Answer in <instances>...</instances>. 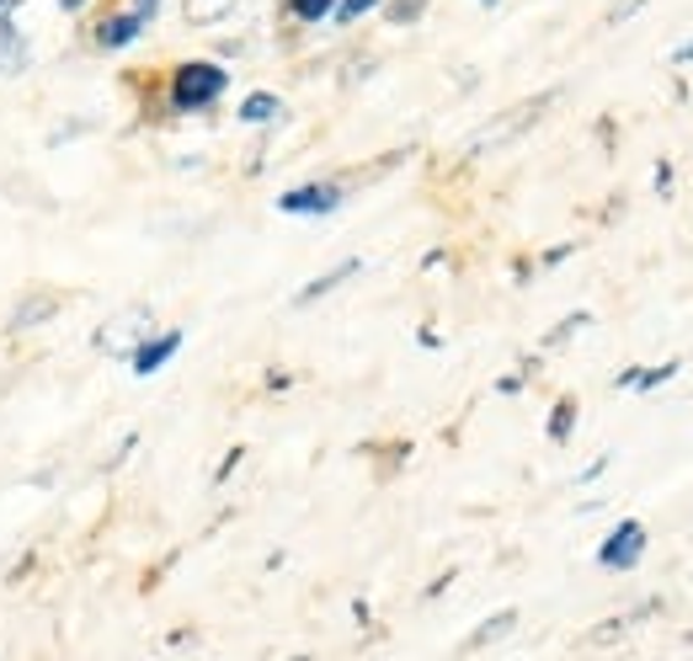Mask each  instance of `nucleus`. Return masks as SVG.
<instances>
[{
    "label": "nucleus",
    "instance_id": "9b49d317",
    "mask_svg": "<svg viewBox=\"0 0 693 661\" xmlns=\"http://www.w3.org/2000/svg\"><path fill=\"white\" fill-rule=\"evenodd\" d=\"M241 0H188V22L192 27H214L219 16H230Z\"/></svg>",
    "mask_w": 693,
    "mask_h": 661
},
{
    "label": "nucleus",
    "instance_id": "9d476101",
    "mask_svg": "<svg viewBox=\"0 0 693 661\" xmlns=\"http://www.w3.org/2000/svg\"><path fill=\"white\" fill-rule=\"evenodd\" d=\"M272 118H283V102L272 91H252L241 102V124H272Z\"/></svg>",
    "mask_w": 693,
    "mask_h": 661
},
{
    "label": "nucleus",
    "instance_id": "4be33fe9",
    "mask_svg": "<svg viewBox=\"0 0 693 661\" xmlns=\"http://www.w3.org/2000/svg\"><path fill=\"white\" fill-rule=\"evenodd\" d=\"M689 640H693V635H689Z\"/></svg>",
    "mask_w": 693,
    "mask_h": 661
},
{
    "label": "nucleus",
    "instance_id": "aec40b11",
    "mask_svg": "<svg viewBox=\"0 0 693 661\" xmlns=\"http://www.w3.org/2000/svg\"><path fill=\"white\" fill-rule=\"evenodd\" d=\"M486 5H497V0H486Z\"/></svg>",
    "mask_w": 693,
    "mask_h": 661
},
{
    "label": "nucleus",
    "instance_id": "f03ea898",
    "mask_svg": "<svg viewBox=\"0 0 693 661\" xmlns=\"http://www.w3.org/2000/svg\"><path fill=\"white\" fill-rule=\"evenodd\" d=\"M645 544H651V539H645V523L625 518L619 529L598 544V566H603V571H634V566L645 560Z\"/></svg>",
    "mask_w": 693,
    "mask_h": 661
},
{
    "label": "nucleus",
    "instance_id": "6ab92c4d",
    "mask_svg": "<svg viewBox=\"0 0 693 661\" xmlns=\"http://www.w3.org/2000/svg\"><path fill=\"white\" fill-rule=\"evenodd\" d=\"M64 11H80V5H86V0H60Z\"/></svg>",
    "mask_w": 693,
    "mask_h": 661
},
{
    "label": "nucleus",
    "instance_id": "7ed1b4c3",
    "mask_svg": "<svg viewBox=\"0 0 693 661\" xmlns=\"http://www.w3.org/2000/svg\"><path fill=\"white\" fill-rule=\"evenodd\" d=\"M347 203L342 182H305L294 193H278V208L283 213H299V219H320V213H336Z\"/></svg>",
    "mask_w": 693,
    "mask_h": 661
},
{
    "label": "nucleus",
    "instance_id": "39448f33",
    "mask_svg": "<svg viewBox=\"0 0 693 661\" xmlns=\"http://www.w3.org/2000/svg\"><path fill=\"white\" fill-rule=\"evenodd\" d=\"M651 613H662V597H645L640 608H625V613H614L608 624L587 630V646H614V640H625V635H630V630H640Z\"/></svg>",
    "mask_w": 693,
    "mask_h": 661
},
{
    "label": "nucleus",
    "instance_id": "4468645a",
    "mask_svg": "<svg viewBox=\"0 0 693 661\" xmlns=\"http://www.w3.org/2000/svg\"><path fill=\"white\" fill-rule=\"evenodd\" d=\"M374 5H384V0H336V11H331V22H336V27H347V22H358V16H369Z\"/></svg>",
    "mask_w": 693,
    "mask_h": 661
},
{
    "label": "nucleus",
    "instance_id": "20e7f679",
    "mask_svg": "<svg viewBox=\"0 0 693 661\" xmlns=\"http://www.w3.org/2000/svg\"><path fill=\"white\" fill-rule=\"evenodd\" d=\"M177 352H182V330H161V336H144L128 358H133V374H139V379H150V374H161Z\"/></svg>",
    "mask_w": 693,
    "mask_h": 661
},
{
    "label": "nucleus",
    "instance_id": "2eb2a0df",
    "mask_svg": "<svg viewBox=\"0 0 693 661\" xmlns=\"http://www.w3.org/2000/svg\"><path fill=\"white\" fill-rule=\"evenodd\" d=\"M422 5H427V0H400V5H395V22H411V16H422Z\"/></svg>",
    "mask_w": 693,
    "mask_h": 661
},
{
    "label": "nucleus",
    "instance_id": "a211bd4d",
    "mask_svg": "<svg viewBox=\"0 0 693 661\" xmlns=\"http://www.w3.org/2000/svg\"><path fill=\"white\" fill-rule=\"evenodd\" d=\"M689 60H693V43H683V49L672 54V65H689Z\"/></svg>",
    "mask_w": 693,
    "mask_h": 661
},
{
    "label": "nucleus",
    "instance_id": "ddd939ff",
    "mask_svg": "<svg viewBox=\"0 0 693 661\" xmlns=\"http://www.w3.org/2000/svg\"><path fill=\"white\" fill-rule=\"evenodd\" d=\"M336 0H288V16L294 22H331Z\"/></svg>",
    "mask_w": 693,
    "mask_h": 661
},
{
    "label": "nucleus",
    "instance_id": "6e6552de",
    "mask_svg": "<svg viewBox=\"0 0 693 661\" xmlns=\"http://www.w3.org/2000/svg\"><path fill=\"white\" fill-rule=\"evenodd\" d=\"M678 374H683V363H662V368H625L614 385H619V390H640V396H645V390H662V385H667V379H678Z\"/></svg>",
    "mask_w": 693,
    "mask_h": 661
},
{
    "label": "nucleus",
    "instance_id": "412c9836",
    "mask_svg": "<svg viewBox=\"0 0 693 661\" xmlns=\"http://www.w3.org/2000/svg\"><path fill=\"white\" fill-rule=\"evenodd\" d=\"M0 5H11V0H0Z\"/></svg>",
    "mask_w": 693,
    "mask_h": 661
},
{
    "label": "nucleus",
    "instance_id": "0eeeda50",
    "mask_svg": "<svg viewBox=\"0 0 693 661\" xmlns=\"http://www.w3.org/2000/svg\"><path fill=\"white\" fill-rule=\"evenodd\" d=\"M139 33H144V22H139L133 11H118V16H107V22L97 27V43H102V49H128Z\"/></svg>",
    "mask_w": 693,
    "mask_h": 661
},
{
    "label": "nucleus",
    "instance_id": "1a4fd4ad",
    "mask_svg": "<svg viewBox=\"0 0 693 661\" xmlns=\"http://www.w3.org/2000/svg\"><path fill=\"white\" fill-rule=\"evenodd\" d=\"M512 630H517V608H502V613H491V619H486V624L464 640V651H486V646H497V640L512 635Z\"/></svg>",
    "mask_w": 693,
    "mask_h": 661
},
{
    "label": "nucleus",
    "instance_id": "f8f14e48",
    "mask_svg": "<svg viewBox=\"0 0 693 661\" xmlns=\"http://www.w3.org/2000/svg\"><path fill=\"white\" fill-rule=\"evenodd\" d=\"M570 427H576V400H555V411H550V427H544V432H550V443H566L570 438Z\"/></svg>",
    "mask_w": 693,
    "mask_h": 661
},
{
    "label": "nucleus",
    "instance_id": "f3484780",
    "mask_svg": "<svg viewBox=\"0 0 693 661\" xmlns=\"http://www.w3.org/2000/svg\"><path fill=\"white\" fill-rule=\"evenodd\" d=\"M667 187H672V166L662 160V166H656V193H667Z\"/></svg>",
    "mask_w": 693,
    "mask_h": 661
},
{
    "label": "nucleus",
    "instance_id": "423d86ee",
    "mask_svg": "<svg viewBox=\"0 0 693 661\" xmlns=\"http://www.w3.org/2000/svg\"><path fill=\"white\" fill-rule=\"evenodd\" d=\"M358 272H363V262H358V257H347V262H342V267H331V272H320L316 283H305V288L294 294V304H316V299H325L331 288H342V283H347V277H358Z\"/></svg>",
    "mask_w": 693,
    "mask_h": 661
},
{
    "label": "nucleus",
    "instance_id": "dca6fc26",
    "mask_svg": "<svg viewBox=\"0 0 693 661\" xmlns=\"http://www.w3.org/2000/svg\"><path fill=\"white\" fill-rule=\"evenodd\" d=\"M155 11H161V0H133V16L139 22H155Z\"/></svg>",
    "mask_w": 693,
    "mask_h": 661
},
{
    "label": "nucleus",
    "instance_id": "f257e3e1",
    "mask_svg": "<svg viewBox=\"0 0 693 661\" xmlns=\"http://www.w3.org/2000/svg\"><path fill=\"white\" fill-rule=\"evenodd\" d=\"M224 91H230V69L214 65V60H188V65H177V75H171V107L177 113H203Z\"/></svg>",
    "mask_w": 693,
    "mask_h": 661
}]
</instances>
